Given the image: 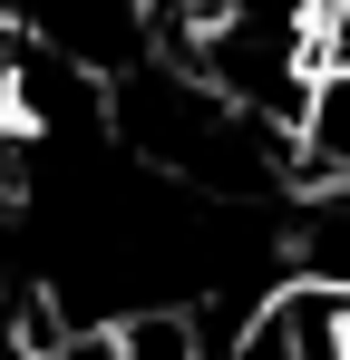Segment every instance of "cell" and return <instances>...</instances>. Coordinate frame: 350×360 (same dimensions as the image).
<instances>
[{
	"mask_svg": "<svg viewBox=\"0 0 350 360\" xmlns=\"http://www.w3.org/2000/svg\"><path fill=\"white\" fill-rule=\"evenodd\" d=\"M283 136H292V176L350 195V49H331L311 68V88H302V108H292Z\"/></svg>",
	"mask_w": 350,
	"mask_h": 360,
	"instance_id": "cell-1",
	"label": "cell"
},
{
	"mask_svg": "<svg viewBox=\"0 0 350 360\" xmlns=\"http://www.w3.org/2000/svg\"><path fill=\"white\" fill-rule=\"evenodd\" d=\"M20 88H30V39H20V30L0 20V127L20 117Z\"/></svg>",
	"mask_w": 350,
	"mask_h": 360,
	"instance_id": "cell-2",
	"label": "cell"
}]
</instances>
